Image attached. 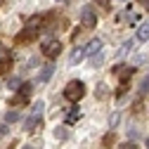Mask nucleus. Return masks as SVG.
<instances>
[{
	"mask_svg": "<svg viewBox=\"0 0 149 149\" xmlns=\"http://www.w3.org/2000/svg\"><path fill=\"white\" fill-rule=\"evenodd\" d=\"M85 95V83L83 81H69L66 88H64V97L69 102H81Z\"/></svg>",
	"mask_w": 149,
	"mask_h": 149,
	"instance_id": "f257e3e1",
	"label": "nucleus"
},
{
	"mask_svg": "<svg viewBox=\"0 0 149 149\" xmlns=\"http://www.w3.org/2000/svg\"><path fill=\"white\" fill-rule=\"evenodd\" d=\"M52 73H54V66H52V64L43 66V69L38 71V83H47V81L52 78Z\"/></svg>",
	"mask_w": 149,
	"mask_h": 149,
	"instance_id": "423d86ee",
	"label": "nucleus"
},
{
	"mask_svg": "<svg viewBox=\"0 0 149 149\" xmlns=\"http://www.w3.org/2000/svg\"><path fill=\"white\" fill-rule=\"evenodd\" d=\"M130 47H133V40H125V43H123V50H121V52H128Z\"/></svg>",
	"mask_w": 149,
	"mask_h": 149,
	"instance_id": "5701e85b",
	"label": "nucleus"
},
{
	"mask_svg": "<svg viewBox=\"0 0 149 149\" xmlns=\"http://www.w3.org/2000/svg\"><path fill=\"white\" fill-rule=\"evenodd\" d=\"M26 102H29V97H24L22 92H19V95H14V97L10 100V104H12V107H22V104H26Z\"/></svg>",
	"mask_w": 149,
	"mask_h": 149,
	"instance_id": "9b49d317",
	"label": "nucleus"
},
{
	"mask_svg": "<svg viewBox=\"0 0 149 149\" xmlns=\"http://www.w3.org/2000/svg\"><path fill=\"white\" fill-rule=\"evenodd\" d=\"M121 3H125V0H121Z\"/></svg>",
	"mask_w": 149,
	"mask_h": 149,
	"instance_id": "c756f323",
	"label": "nucleus"
},
{
	"mask_svg": "<svg viewBox=\"0 0 149 149\" xmlns=\"http://www.w3.org/2000/svg\"><path fill=\"white\" fill-rule=\"evenodd\" d=\"M147 147H149V140H147Z\"/></svg>",
	"mask_w": 149,
	"mask_h": 149,
	"instance_id": "c85d7f7f",
	"label": "nucleus"
},
{
	"mask_svg": "<svg viewBox=\"0 0 149 149\" xmlns=\"http://www.w3.org/2000/svg\"><path fill=\"white\" fill-rule=\"evenodd\" d=\"M59 52H62V43H59V40H47V43H43V54H45L47 59H57Z\"/></svg>",
	"mask_w": 149,
	"mask_h": 149,
	"instance_id": "7ed1b4c3",
	"label": "nucleus"
},
{
	"mask_svg": "<svg viewBox=\"0 0 149 149\" xmlns=\"http://www.w3.org/2000/svg\"><path fill=\"white\" fill-rule=\"evenodd\" d=\"M38 123H40V114H31V116L24 121V128H26V130H33Z\"/></svg>",
	"mask_w": 149,
	"mask_h": 149,
	"instance_id": "6e6552de",
	"label": "nucleus"
},
{
	"mask_svg": "<svg viewBox=\"0 0 149 149\" xmlns=\"http://www.w3.org/2000/svg\"><path fill=\"white\" fill-rule=\"evenodd\" d=\"M3 3H5V0H0V5H3Z\"/></svg>",
	"mask_w": 149,
	"mask_h": 149,
	"instance_id": "cd10ccee",
	"label": "nucleus"
},
{
	"mask_svg": "<svg viewBox=\"0 0 149 149\" xmlns=\"http://www.w3.org/2000/svg\"><path fill=\"white\" fill-rule=\"evenodd\" d=\"M76 118H78V111H73V114H69V116H66V123H73Z\"/></svg>",
	"mask_w": 149,
	"mask_h": 149,
	"instance_id": "a211bd4d",
	"label": "nucleus"
},
{
	"mask_svg": "<svg viewBox=\"0 0 149 149\" xmlns=\"http://www.w3.org/2000/svg\"><path fill=\"white\" fill-rule=\"evenodd\" d=\"M0 59H7V52H5V47L0 45Z\"/></svg>",
	"mask_w": 149,
	"mask_h": 149,
	"instance_id": "393cba45",
	"label": "nucleus"
},
{
	"mask_svg": "<svg viewBox=\"0 0 149 149\" xmlns=\"http://www.w3.org/2000/svg\"><path fill=\"white\" fill-rule=\"evenodd\" d=\"M5 121H7V123H14V121H19V114H17V111H10V114L5 116Z\"/></svg>",
	"mask_w": 149,
	"mask_h": 149,
	"instance_id": "2eb2a0df",
	"label": "nucleus"
},
{
	"mask_svg": "<svg viewBox=\"0 0 149 149\" xmlns=\"http://www.w3.org/2000/svg\"><path fill=\"white\" fill-rule=\"evenodd\" d=\"M111 142H114V133H109V135L104 137V147H111Z\"/></svg>",
	"mask_w": 149,
	"mask_h": 149,
	"instance_id": "f3484780",
	"label": "nucleus"
},
{
	"mask_svg": "<svg viewBox=\"0 0 149 149\" xmlns=\"http://www.w3.org/2000/svg\"><path fill=\"white\" fill-rule=\"evenodd\" d=\"M24 149H29V147H24Z\"/></svg>",
	"mask_w": 149,
	"mask_h": 149,
	"instance_id": "7c9ffc66",
	"label": "nucleus"
},
{
	"mask_svg": "<svg viewBox=\"0 0 149 149\" xmlns=\"http://www.w3.org/2000/svg\"><path fill=\"white\" fill-rule=\"evenodd\" d=\"M7 69H10V57L7 59H0V73H5Z\"/></svg>",
	"mask_w": 149,
	"mask_h": 149,
	"instance_id": "dca6fc26",
	"label": "nucleus"
},
{
	"mask_svg": "<svg viewBox=\"0 0 149 149\" xmlns=\"http://www.w3.org/2000/svg\"><path fill=\"white\" fill-rule=\"evenodd\" d=\"M81 24H83L85 29H95V24H97V12H95L92 5H85V7L81 10Z\"/></svg>",
	"mask_w": 149,
	"mask_h": 149,
	"instance_id": "f03ea898",
	"label": "nucleus"
},
{
	"mask_svg": "<svg viewBox=\"0 0 149 149\" xmlns=\"http://www.w3.org/2000/svg\"><path fill=\"white\" fill-rule=\"evenodd\" d=\"M135 38H137L140 43L149 40V22H142V24H140V29H137V33H135Z\"/></svg>",
	"mask_w": 149,
	"mask_h": 149,
	"instance_id": "0eeeda50",
	"label": "nucleus"
},
{
	"mask_svg": "<svg viewBox=\"0 0 149 149\" xmlns=\"http://www.w3.org/2000/svg\"><path fill=\"white\" fill-rule=\"evenodd\" d=\"M140 3H142V7H144V10H149V0H140Z\"/></svg>",
	"mask_w": 149,
	"mask_h": 149,
	"instance_id": "a878e982",
	"label": "nucleus"
},
{
	"mask_svg": "<svg viewBox=\"0 0 149 149\" xmlns=\"http://www.w3.org/2000/svg\"><path fill=\"white\" fill-rule=\"evenodd\" d=\"M100 50H102V40H100V38H92V40L83 47V54H85V57H92V54H97Z\"/></svg>",
	"mask_w": 149,
	"mask_h": 149,
	"instance_id": "39448f33",
	"label": "nucleus"
},
{
	"mask_svg": "<svg viewBox=\"0 0 149 149\" xmlns=\"http://www.w3.org/2000/svg\"><path fill=\"white\" fill-rule=\"evenodd\" d=\"M144 92H149V76H144L140 83V95H144Z\"/></svg>",
	"mask_w": 149,
	"mask_h": 149,
	"instance_id": "4468645a",
	"label": "nucleus"
},
{
	"mask_svg": "<svg viewBox=\"0 0 149 149\" xmlns=\"http://www.w3.org/2000/svg\"><path fill=\"white\" fill-rule=\"evenodd\" d=\"M95 95H97V97H104V95H107V90H104V85H100V88H97V92H95Z\"/></svg>",
	"mask_w": 149,
	"mask_h": 149,
	"instance_id": "412c9836",
	"label": "nucleus"
},
{
	"mask_svg": "<svg viewBox=\"0 0 149 149\" xmlns=\"http://www.w3.org/2000/svg\"><path fill=\"white\" fill-rule=\"evenodd\" d=\"M3 133H5V128H3V125H0V135H3Z\"/></svg>",
	"mask_w": 149,
	"mask_h": 149,
	"instance_id": "bb28decb",
	"label": "nucleus"
},
{
	"mask_svg": "<svg viewBox=\"0 0 149 149\" xmlns=\"http://www.w3.org/2000/svg\"><path fill=\"white\" fill-rule=\"evenodd\" d=\"M97 5H100L102 10H109V0H97Z\"/></svg>",
	"mask_w": 149,
	"mask_h": 149,
	"instance_id": "4be33fe9",
	"label": "nucleus"
},
{
	"mask_svg": "<svg viewBox=\"0 0 149 149\" xmlns=\"http://www.w3.org/2000/svg\"><path fill=\"white\" fill-rule=\"evenodd\" d=\"M116 71H118V76L123 81H128L130 76H133V66H116Z\"/></svg>",
	"mask_w": 149,
	"mask_h": 149,
	"instance_id": "9d476101",
	"label": "nucleus"
},
{
	"mask_svg": "<svg viewBox=\"0 0 149 149\" xmlns=\"http://www.w3.org/2000/svg\"><path fill=\"white\" fill-rule=\"evenodd\" d=\"M36 36H38V31H36V29H29V26H26L22 33H17V38H14V40L22 45V43H31V40L36 38Z\"/></svg>",
	"mask_w": 149,
	"mask_h": 149,
	"instance_id": "20e7f679",
	"label": "nucleus"
},
{
	"mask_svg": "<svg viewBox=\"0 0 149 149\" xmlns=\"http://www.w3.org/2000/svg\"><path fill=\"white\" fill-rule=\"evenodd\" d=\"M90 62H92V66H100V64L104 62V52L100 50L97 54H92V57H90Z\"/></svg>",
	"mask_w": 149,
	"mask_h": 149,
	"instance_id": "ddd939ff",
	"label": "nucleus"
},
{
	"mask_svg": "<svg viewBox=\"0 0 149 149\" xmlns=\"http://www.w3.org/2000/svg\"><path fill=\"white\" fill-rule=\"evenodd\" d=\"M121 149H137V144H133V142H125V144H121Z\"/></svg>",
	"mask_w": 149,
	"mask_h": 149,
	"instance_id": "b1692460",
	"label": "nucleus"
},
{
	"mask_svg": "<svg viewBox=\"0 0 149 149\" xmlns=\"http://www.w3.org/2000/svg\"><path fill=\"white\" fill-rule=\"evenodd\" d=\"M83 57H85V54H83V47H76V50L71 52V64H78Z\"/></svg>",
	"mask_w": 149,
	"mask_h": 149,
	"instance_id": "f8f14e48",
	"label": "nucleus"
},
{
	"mask_svg": "<svg viewBox=\"0 0 149 149\" xmlns=\"http://www.w3.org/2000/svg\"><path fill=\"white\" fill-rule=\"evenodd\" d=\"M43 22H45V17H40V14H36V17H31V19L26 22V26H29V29H36V31H38V26H40Z\"/></svg>",
	"mask_w": 149,
	"mask_h": 149,
	"instance_id": "1a4fd4ad",
	"label": "nucleus"
},
{
	"mask_svg": "<svg viewBox=\"0 0 149 149\" xmlns=\"http://www.w3.org/2000/svg\"><path fill=\"white\" fill-rule=\"evenodd\" d=\"M7 85H10V88H17V85H22V83H19V78H10Z\"/></svg>",
	"mask_w": 149,
	"mask_h": 149,
	"instance_id": "aec40b11",
	"label": "nucleus"
},
{
	"mask_svg": "<svg viewBox=\"0 0 149 149\" xmlns=\"http://www.w3.org/2000/svg\"><path fill=\"white\" fill-rule=\"evenodd\" d=\"M125 90H128V85H125V83H123V85H118V90H116V95H118V97H121V95H125Z\"/></svg>",
	"mask_w": 149,
	"mask_h": 149,
	"instance_id": "6ab92c4d",
	"label": "nucleus"
}]
</instances>
